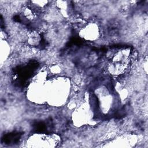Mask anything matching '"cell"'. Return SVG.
<instances>
[{
  "mask_svg": "<svg viewBox=\"0 0 148 148\" xmlns=\"http://www.w3.org/2000/svg\"><path fill=\"white\" fill-rule=\"evenodd\" d=\"M28 42L33 45H38L39 42V36L36 33H32L28 37Z\"/></svg>",
  "mask_w": 148,
  "mask_h": 148,
  "instance_id": "obj_2",
  "label": "cell"
},
{
  "mask_svg": "<svg viewBox=\"0 0 148 148\" xmlns=\"http://www.w3.org/2000/svg\"><path fill=\"white\" fill-rule=\"evenodd\" d=\"M80 34L82 38L86 40H94L99 35L98 26L95 23H89L81 30Z\"/></svg>",
  "mask_w": 148,
  "mask_h": 148,
  "instance_id": "obj_1",
  "label": "cell"
}]
</instances>
